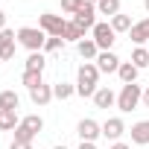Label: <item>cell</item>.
<instances>
[{"mask_svg":"<svg viewBox=\"0 0 149 149\" xmlns=\"http://www.w3.org/2000/svg\"><path fill=\"white\" fill-rule=\"evenodd\" d=\"M97 82H100V67L94 61H85L76 73V94L79 97H94L97 94Z\"/></svg>","mask_w":149,"mask_h":149,"instance_id":"6da1fadb","label":"cell"},{"mask_svg":"<svg viewBox=\"0 0 149 149\" xmlns=\"http://www.w3.org/2000/svg\"><path fill=\"white\" fill-rule=\"evenodd\" d=\"M18 41L29 50V53H41L44 44H47V32L41 26H21L18 29Z\"/></svg>","mask_w":149,"mask_h":149,"instance_id":"7a4b0ae2","label":"cell"},{"mask_svg":"<svg viewBox=\"0 0 149 149\" xmlns=\"http://www.w3.org/2000/svg\"><path fill=\"white\" fill-rule=\"evenodd\" d=\"M143 102V88L137 85V82H132V85H123V91L117 94V108L120 111H134L137 105Z\"/></svg>","mask_w":149,"mask_h":149,"instance_id":"3957f363","label":"cell"},{"mask_svg":"<svg viewBox=\"0 0 149 149\" xmlns=\"http://www.w3.org/2000/svg\"><path fill=\"white\" fill-rule=\"evenodd\" d=\"M38 26L47 32V35H64V26H67V21L61 18V15H50V12H44L41 18H38Z\"/></svg>","mask_w":149,"mask_h":149,"instance_id":"277c9868","label":"cell"},{"mask_svg":"<svg viewBox=\"0 0 149 149\" xmlns=\"http://www.w3.org/2000/svg\"><path fill=\"white\" fill-rule=\"evenodd\" d=\"M76 134L82 137V143H94V140L102 134V126H100L97 120L85 117V120H79V123H76Z\"/></svg>","mask_w":149,"mask_h":149,"instance_id":"5b68a950","label":"cell"},{"mask_svg":"<svg viewBox=\"0 0 149 149\" xmlns=\"http://www.w3.org/2000/svg\"><path fill=\"white\" fill-rule=\"evenodd\" d=\"M73 21L79 24L82 32H85V29H94V26H97V6H94V3H82L79 12L73 15Z\"/></svg>","mask_w":149,"mask_h":149,"instance_id":"8992f818","label":"cell"},{"mask_svg":"<svg viewBox=\"0 0 149 149\" xmlns=\"http://www.w3.org/2000/svg\"><path fill=\"white\" fill-rule=\"evenodd\" d=\"M91 32H94V41L100 50H111V44L117 41V32L111 29V24H97Z\"/></svg>","mask_w":149,"mask_h":149,"instance_id":"52a82bcc","label":"cell"},{"mask_svg":"<svg viewBox=\"0 0 149 149\" xmlns=\"http://www.w3.org/2000/svg\"><path fill=\"white\" fill-rule=\"evenodd\" d=\"M120 64H123V61H120L111 50H100V56H97V67H100V73H117Z\"/></svg>","mask_w":149,"mask_h":149,"instance_id":"ba28073f","label":"cell"},{"mask_svg":"<svg viewBox=\"0 0 149 149\" xmlns=\"http://www.w3.org/2000/svg\"><path fill=\"white\" fill-rule=\"evenodd\" d=\"M15 38H18V32H12L9 26L0 32V58H3V61L15 58Z\"/></svg>","mask_w":149,"mask_h":149,"instance_id":"9c48e42d","label":"cell"},{"mask_svg":"<svg viewBox=\"0 0 149 149\" xmlns=\"http://www.w3.org/2000/svg\"><path fill=\"white\" fill-rule=\"evenodd\" d=\"M123 132H126V123H123L120 117H108V120L102 123V137H108V140H120Z\"/></svg>","mask_w":149,"mask_h":149,"instance_id":"30bf717a","label":"cell"},{"mask_svg":"<svg viewBox=\"0 0 149 149\" xmlns=\"http://www.w3.org/2000/svg\"><path fill=\"white\" fill-rule=\"evenodd\" d=\"M129 38H132V44H146L149 41V18H143L140 24H134L132 29H129Z\"/></svg>","mask_w":149,"mask_h":149,"instance_id":"8fae6325","label":"cell"},{"mask_svg":"<svg viewBox=\"0 0 149 149\" xmlns=\"http://www.w3.org/2000/svg\"><path fill=\"white\" fill-rule=\"evenodd\" d=\"M129 134H132V143H137V146H146V143H149V120H140V123H134Z\"/></svg>","mask_w":149,"mask_h":149,"instance_id":"7c38bea8","label":"cell"},{"mask_svg":"<svg viewBox=\"0 0 149 149\" xmlns=\"http://www.w3.org/2000/svg\"><path fill=\"white\" fill-rule=\"evenodd\" d=\"M18 126H21V120H18V111L0 108V132H15Z\"/></svg>","mask_w":149,"mask_h":149,"instance_id":"4fadbf2b","label":"cell"},{"mask_svg":"<svg viewBox=\"0 0 149 149\" xmlns=\"http://www.w3.org/2000/svg\"><path fill=\"white\" fill-rule=\"evenodd\" d=\"M76 50H79V56H82L85 61H91V58L97 61V56H100V47H97V41H94V38L79 41V44H76Z\"/></svg>","mask_w":149,"mask_h":149,"instance_id":"5bb4252c","label":"cell"},{"mask_svg":"<svg viewBox=\"0 0 149 149\" xmlns=\"http://www.w3.org/2000/svg\"><path fill=\"white\" fill-rule=\"evenodd\" d=\"M29 100H32L35 105H47V102L53 100V85H38V88H32V91H29Z\"/></svg>","mask_w":149,"mask_h":149,"instance_id":"9a60e30c","label":"cell"},{"mask_svg":"<svg viewBox=\"0 0 149 149\" xmlns=\"http://www.w3.org/2000/svg\"><path fill=\"white\" fill-rule=\"evenodd\" d=\"M94 102H97V108H111V105L117 102V94H114L111 88H97Z\"/></svg>","mask_w":149,"mask_h":149,"instance_id":"2e32d148","label":"cell"},{"mask_svg":"<svg viewBox=\"0 0 149 149\" xmlns=\"http://www.w3.org/2000/svg\"><path fill=\"white\" fill-rule=\"evenodd\" d=\"M137 73H140V70H137L132 61H123L120 70H117V76L123 79V85H132V82H137Z\"/></svg>","mask_w":149,"mask_h":149,"instance_id":"e0dca14e","label":"cell"},{"mask_svg":"<svg viewBox=\"0 0 149 149\" xmlns=\"http://www.w3.org/2000/svg\"><path fill=\"white\" fill-rule=\"evenodd\" d=\"M61 38H64V41H76V44H79V41H85V32L79 29V24H76V21H67V26H64V35H61Z\"/></svg>","mask_w":149,"mask_h":149,"instance_id":"ac0fdd59","label":"cell"},{"mask_svg":"<svg viewBox=\"0 0 149 149\" xmlns=\"http://www.w3.org/2000/svg\"><path fill=\"white\" fill-rule=\"evenodd\" d=\"M97 12H100V15H108V18L120 15V0H100V3H97Z\"/></svg>","mask_w":149,"mask_h":149,"instance_id":"d6986e66","label":"cell"},{"mask_svg":"<svg viewBox=\"0 0 149 149\" xmlns=\"http://www.w3.org/2000/svg\"><path fill=\"white\" fill-rule=\"evenodd\" d=\"M132 64H134L137 70L149 67V50H146V47H134V53H132Z\"/></svg>","mask_w":149,"mask_h":149,"instance_id":"ffe728a7","label":"cell"},{"mask_svg":"<svg viewBox=\"0 0 149 149\" xmlns=\"http://www.w3.org/2000/svg\"><path fill=\"white\" fill-rule=\"evenodd\" d=\"M73 94H76V85H67V82L53 85V97H56V100H70Z\"/></svg>","mask_w":149,"mask_h":149,"instance_id":"44dd1931","label":"cell"},{"mask_svg":"<svg viewBox=\"0 0 149 149\" xmlns=\"http://www.w3.org/2000/svg\"><path fill=\"white\" fill-rule=\"evenodd\" d=\"M132 26H134V24H132L129 15H114V18H111V29H114V32H129Z\"/></svg>","mask_w":149,"mask_h":149,"instance_id":"7402d4cb","label":"cell"},{"mask_svg":"<svg viewBox=\"0 0 149 149\" xmlns=\"http://www.w3.org/2000/svg\"><path fill=\"white\" fill-rule=\"evenodd\" d=\"M18 94L15 91H3V94H0V108H9V111H18Z\"/></svg>","mask_w":149,"mask_h":149,"instance_id":"603a6c76","label":"cell"},{"mask_svg":"<svg viewBox=\"0 0 149 149\" xmlns=\"http://www.w3.org/2000/svg\"><path fill=\"white\" fill-rule=\"evenodd\" d=\"M44 53H29V58H26V70H35V73H44Z\"/></svg>","mask_w":149,"mask_h":149,"instance_id":"cb8c5ba5","label":"cell"},{"mask_svg":"<svg viewBox=\"0 0 149 149\" xmlns=\"http://www.w3.org/2000/svg\"><path fill=\"white\" fill-rule=\"evenodd\" d=\"M24 85L32 91V88L44 85V79H41V73H35V70H24Z\"/></svg>","mask_w":149,"mask_h":149,"instance_id":"d4e9b609","label":"cell"},{"mask_svg":"<svg viewBox=\"0 0 149 149\" xmlns=\"http://www.w3.org/2000/svg\"><path fill=\"white\" fill-rule=\"evenodd\" d=\"M21 123H24V126H26V129H29V132H35V134H38V132H41V129H44V120H41V117H38V114H29V117H24V120H21Z\"/></svg>","mask_w":149,"mask_h":149,"instance_id":"484cf974","label":"cell"},{"mask_svg":"<svg viewBox=\"0 0 149 149\" xmlns=\"http://www.w3.org/2000/svg\"><path fill=\"white\" fill-rule=\"evenodd\" d=\"M15 140H21V143H32V140H35V132H29V129L21 123V126L15 129Z\"/></svg>","mask_w":149,"mask_h":149,"instance_id":"4316f807","label":"cell"},{"mask_svg":"<svg viewBox=\"0 0 149 149\" xmlns=\"http://www.w3.org/2000/svg\"><path fill=\"white\" fill-rule=\"evenodd\" d=\"M61 44H64V38H58V35H47L44 50H47V53H56V50H61Z\"/></svg>","mask_w":149,"mask_h":149,"instance_id":"83f0119b","label":"cell"},{"mask_svg":"<svg viewBox=\"0 0 149 149\" xmlns=\"http://www.w3.org/2000/svg\"><path fill=\"white\" fill-rule=\"evenodd\" d=\"M82 3H85V0H61V9H64L67 15H76Z\"/></svg>","mask_w":149,"mask_h":149,"instance_id":"f1b7e54d","label":"cell"},{"mask_svg":"<svg viewBox=\"0 0 149 149\" xmlns=\"http://www.w3.org/2000/svg\"><path fill=\"white\" fill-rule=\"evenodd\" d=\"M9 149H32V143H21V140H12Z\"/></svg>","mask_w":149,"mask_h":149,"instance_id":"f546056e","label":"cell"},{"mask_svg":"<svg viewBox=\"0 0 149 149\" xmlns=\"http://www.w3.org/2000/svg\"><path fill=\"white\" fill-rule=\"evenodd\" d=\"M3 29H6V15L0 12V32H3Z\"/></svg>","mask_w":149,"mask_h":149,"instance_id":"4dcf8cb0","label":"cell"},{"mask_svg":"<svg viewBox=\"0 0 149 149\" xmlns=\"http://www.w3.org/2000/svg\"><path fill=\"white\" fill-rule=\"evenodd\" d=\"M143 105H146V108H149V88H146V91H143Z\"/></svg>","mask_w":149,"mask_h":149,"instance_id":"1f68e13d","label":"cell"},{"mask_svg":"<svg viewBox=\"0 0 149 149\" xmlns=\"http://www.w3.org/2000/svg\"><path fill=\"white\" fill-rule=\"evenodd\" d=\"M79 149H97L94 143H79Z\"/></svg>","mask_w":149,"mask_h":149,"instance_id":"d6a6232c","label":"cell"},{"mask_svg":"<svg viewBox=\"0 0 149 149\" xmlns=\"http://www.w3.org/2000/svg\"><path fill=\"white\" fill-rule=\"evenodd\" d=\"M108 149H129L126 143H114V146H108Z\"/></svg>","mask_w":149,"mask_h":149,"instance_id":"836d02e7","label":"cell"},{"mask_svg":"<svg viewBox=\"0 0 149 149\" xmlns=\"http://www.w3.org/2000/svg\"><path fill=\"white\" fill-rule=\"evenodd\" d=\"M53 149H67V146H64V143H58V146H53Z\"/></svg>","mask_w":149,"mask_h":149,"instance_id":"e575fe53","label":"cell"},{"mask_svg":"<svg viewBox=\"0 0 149 149\" xmlns=\"http://www.w3.org/2000/svg\"><path fill=\"white\" fill-rule=\"evenodd\" d=\"M85 3H94V6H97V3H100V0H85Z\"/></svg>","mask_w":149,"mask_h":149,"instance_id":"d590c367","label":"cell"},{"mask_svg":"<svg viewBox=\"0 0 149 149\" xmlns=\"http://www.w3.org/2000/svg\"><path fill=\"white\" fill-rule=\"evenodd\" d=\"M143 6H146V12H149V0H143Z\"/></svg>","mask_w":149,"mask_h":149,"instance_id":"8d00e7d4","label":"cell"},{"mask_svg":"<svg viewBox=\"0 0 149 149\" xmlns=\"http://www.w3.org/2000/svg\"><path fill=\"white\" fill-rule=\"evenodd\" d=\"M0 61H3V58H0Z\"/></svg>","mask_w":149,"mask_h":149,"instance_id":"74e56055","label":"cell"}]
</instances>
